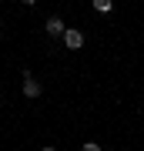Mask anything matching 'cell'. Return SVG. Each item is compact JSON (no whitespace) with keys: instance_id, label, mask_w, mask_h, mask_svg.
Wrapping results in <instances>:
<instances>
[{"instance_id":"obj_1","label":"cell","mask_w":144,"mask_h":151,"mask_svg":"<svg viewBox=\"0 0 144 151\" xmlns=\"http://www.w3.org/2000/svg\"><path fill=\"white\" fill-rule=\"evenodd\" d=\"M60 40H64L67 50H80V47H84V30H80V27H67Z\"/></svg>"},{"instance_id":"obj_2","label":"cell","mask_w":144,"mask_h":151,"mask_svg":"<svg viewBox=\"0 0 144 151\" xmlns=\"http://www.w3.org/2000/svg\"><path fill=\"white\" fill-rule=\"evenodd\" d=\"M20 91H24V97H30V101H34V97H40L44 87H40V81L30 74V70H24V84H20Z\"/></svg>"},{"instance_id":"obj_3","label":"cell","mask_w":144,"mask_h":151,"mask_svg":"<svg viewBox=\"0 0 144 151\" xmlns=\"http://www.w3.org/2000/svg\"><path fill=\"white\" fill-rule=\"evenodd\" d=\"M64 30H67V24L60 20L57 14H54V17H47V20H44V34H47V37H64Z\"/></svg>"},{"instance_id":"obj_4","label":"cell","mask_w":144,"mask_h":151,"mask_svg":"<svg viewBox=\"0 0 144 151\" xmlns=\"http://www.w3.org/2000/svg\"><path fill=\"white\" fill-rule=\"evenodd\" d=\"M91 7H94L97 14H111L114 10V0H91Z\"/></svg>"},{"instance_id":"obj_5","label":"cell","mask_w":144,"mask_h":151,"mask_svg":"<svg viewBox=\"0 0 144 151\" xmlns=\"http://www.w3.org/2000/svg\"><path fill=\"white\" fill-rule=\"evenodd\" d=\"M80 151H101V145L97 141H87V145H80Z\"/></svg>"},{"instance_id":"obj_6","label":"cell","mask_w":144,"mask_h":151,"mask_svg":"<svg viewBox=\"0 0 144 151\" xmlns=\"http://www.w3.org/2000/svg\"><path fill=\"white\" fill-rule=\"evenodd\" d=\"M20 4H24V7H34V4H37V0H20Z\"/></svg>"},{"instance_id":"obj_7","label":"cell","mask_w":144,"mask_h":151,"mask_svg":"<svg viewBox=\"0 0 144 151\" xmlns=\"http://www.w3.org/2000/svg\"><path fill=\"white\" fill-rule=\"evenodd\" d=\"M40 151H57V148H54V145H47V148H40Z\"/></svg>"}]
</instances>
